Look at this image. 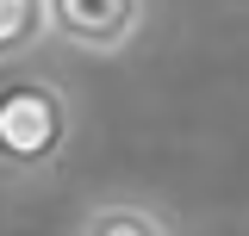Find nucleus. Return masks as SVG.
<instances>
[{
    "mask_svg": "<svg viewBox=\"0 0 249 236\" xmlns=\"http://www.w3.org/2000/svg\"><path fill=\"white\" fill-rule=\"evenodd\" d=\"M75 143V106L50 75H6L0 81V174L31 180L50 174Z\"/></svg>",
    "mask_w": 249,
    "mask_h": 236,
    "instance_id": "f257e3e1",
    "label": "nucleus"
},
{
    "mask_svg": "<svg viewBox=\"0 0 249 236\" xmlns=\"http://www.w3.org/2000/svg\"><path fill=\"white\" fill-rule=\"evenodd\" d=\"M50 25L88 56H119L143 31V0H50Z\"/></svg>",
    "mask_w": 249,
    "mask_h": 236,
    "instance_id": "f03ea898",
    "label": "nucleus"
},
{
    "mask_svg": "<svg viewBox=\"0 0 249 236\" xmlns=\"http://www.w3.org/2000/svg\"><path fill=\"white\" fill-rule=\"evenodd\" d=\"M50 31V0H0V62L31 56Z\"/></svg>",
    "mask_w": 249,
    "mask_h": 236,
    "instance_id": "7ed1b4c3",
    "label": "nucleus"
},
{
    "mask_svg": "<svg viewBox=\"0 0 249 236\" xmlns=\"http://www.w3.org/2000/svg\"><path fill=\"white\" fill-rule=\"evenodd\" d=\"M81 236H168V224L156 218L150 205H124V199H106L81 218Z\"/></svg>",
    "mask_w": 249,
    "mask_h": 236,
    "instance_id": "20e7f679",
    "label": "nucleus"
}]
</instances>
